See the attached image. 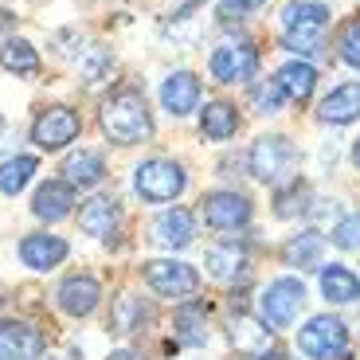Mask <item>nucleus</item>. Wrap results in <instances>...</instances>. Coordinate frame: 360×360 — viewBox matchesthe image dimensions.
Segmentation results:
<instances>
[{"label":"nucleus","mask_w":360,"mask_h":360,"mask_svg":"<svg viewBox=\"0 0 360 360\" xmlns=\"http://www.w3.org/2000/svg\"><path fill=\"white\" fill-rule=\"evenodd\" d=\"M200 102V79L192 71H172L161 86V106L169 110L172 117H184L192 114Z\"/></svg>","instance_id":"obj_11"},{"label":"nucleus","mask_w":360,"mask_h":360,"mask_svg":"<svg viewBox=\"0 0 360 360\" xmlns=\"http://www.w3.org/2000/svg\"><path fill=\"white\" fill-rule=\"evenodd\" d=\"M79 227L94 239L110 235L117 227V200L114 196H90L86 204L79 207Z\"/></svg>","instance_id":"obj_18"},{"label":"nucleus","mask_w":360,"mask_h":360,"mask_svg":"<svg viewBox=\"0 0 360 360\" xmlns=\"http://www.w3.org/2000/svg\"><path fill=\"white\" fill-rule=\"evenodd\" d=\"M71 204H75L71 184H67V180H47L44 188L36 192V200H32V212H36L39 219H47V224H55V219L71 216Z\"/></svg>","instance_id":"obj_16"},{"label":"nucleus","mask_w":360,"mask_h":360,"mask_svg":"<svg viewBox=\"0 0 360 360\" xmlns=\"http://www.w3.org/2000/svg\"><path fill=\"white\" fill-rule=\"evenodd\" d=\"M321 251H325V235L302 231V235H290V243L282 247V259H286V266L309 270V266L321 262Z\"/></svg>","instance_id":"obj_25"},{"label":"nucleus","mask_w":360,"mask_h":360,"mask_svg":"<svg viewBox=\"0 0 360 360\" xmlns=\"http://www.w3.org/2000/svg\"><path fill=\"white\" fill-rule=\"evenodd\" d=\"M352 165L360 169V137H356V145H352Z\"/></svg>","instance_id":"obj_37"},{"label":"nucleus","mask_w":360,"mask_h":360,"mask_svg":"<svg viewBox=\"0 0 360 360\" xmlns=\"http://www.w3.org/2000/svg\"><path fill=\"white\" fill-rule=\"evenodd\" d=\"M207 67H212V79L216 82H227V86L231 82H247L259 71V51L251 44H224L212 51Z\"/></svg>","instance_id":"obj_9"},{"label":"nucleus","mask_w":360,"mask_h":360,"mask_svg":"<svg viewBox=\"0 0 360 360\" xmlns=\"http://www.w3.org/2000/svg\"><path fill=\"white\" fill-rule=\"evenodd\" d=\"M235 129H239V114L231 102H207L200 114V134L212 141H227V137H235Z\"/></svg>","instance_id":"obj_23"},{"label":"nucleus","mask_w":360,"mask_h":360,"mask_svg":"<svg viewBox=\"0 0 360 360\" xmlns=\"http://www.w3.org/2000/svg\"><path fill=\"white\" fill-rule=\"evenodd\" d=\"M145 317H149V309L141 306V297L126 294V297H117L114 309H110V329L114 333H137Z\"/></svg>","instance_id":"obj_27"},{"label":"nucleus","mask_w":360,"mask_h":360,"mask_svg":"<svg viewBox=\"0 0 360 360\" xmlns=\"http://www.w3.org/2000/svg\"><path fill=\"white\" fill-rule=\"evenodd\" d=\"M110 360H145V356H137V352H129V349H122V352H114Z\"/></svg>","instance_id":"obj_36"},{"label":"nucleus","mask_w":360,"mask_h":360,"mask_svg":"<svg viewBox=\"0 0 360 360\" xmlns=\"http://www.w3.org/2000/svg\"><path fill=\"white\" fill-rule=\"evenodd\" d=\"M184 184H188L184 169L176 161H165V157H153V161L137 165V172H134L137 196L149 200V204H169V200H176L184 192Z\"/></svg>","instance_id":"obj_5"},{"label":"nucleus","mask_w":360,"mask_h":360,"mask_svg":"<svg viewBox=\"0 0 360 360\" xmlns=\"http://www.w3.org/2000/svg\"><path fill=\"white\" fill-rule=\"evenodd\" d=\"M341 251H360V212H352V216H345L341 224L333 227V235H329Z\"/></svg>","instance_id":"obj_32"},{"label":"nucleus","mask_w":360,"mask_h":360,"mask_svg":"<svg viewBox=\"0 0 360 360\" xmlns=\"http://www.w3.org/2000/svg\"><path fill=\"white\" fill-rule=\"evenodd\" d=\"M302 212H309V188L290 180L286 188H278V196H274V216L290 219V216H302Z\"/></svg>","instance_id":"obj_30"},{"label":"nucleus","mask_w":360,"mask_h":360,"mask_svg":"<svg viewBox=\"0 0 360 360\" xmlns=\"http://www.w3.org/2000/svg\"><path fill=\"white\" fill-rule=\"evenodd\" d=\"M192 235H196V219H192L188 207H169L153 224V239L161 247H188Z\"/></svg>","instance_id":"obj_15"},{"label":"nucleus","mask_w":360,"mask_h":360,"mask_svg":"<svg viewBox=\"0 0 360 360\" xmlns=\"http://www.w3.org/2000/svg\"><path fill=\"white\" fill-rule=\"evenodd\" d=\"M262 360H290V356H278V352H270V356H262Z\"/></svg>","instance_id":"obj_38"},{"label":"nucleus","mask_w":360,"mask_h":360,"mask_svg":"<svg viewBox=\"0 0 360 360\" xmlns=\"http://www.w3.org/2000/svg\"><path fill=\"white\" fill-rule=\"evenodd\" d=\"M0 67L12 75H27L32 79V75H39V55L27 39H4L0 44Z\"/></svg>","instance_id":"obj_26"},{"label":"nucleus","mask_w":360,"mask_h":360,"mask_svg":"<svg viewBox=\"0 0 360 360\" xmlns=\"http://www.w3.org/2000/svg\"><path fill=\"white\" fill-rule=\"evenodd\" d=\"M145 282H149L161 297H192L200 290L196 270H192L188 262H172V259L145 262Z\"/></svg>","instance_id":"obj_8"},{"label":"nucleus","mask_w":360,"mask_h":360,"mask_svg":"<svg viewBox=\"0 0 360 360\" xmlns=\"http://www.w3.org/2000/svg\"><path fill=\"white\" fill-rule=\"evenodd\" d=\"M247 161H251V176L262 180V184H286V180H294V165H297V149L290 137L282 134H266L259 137V141L251 145V153H247Z\"/></svg>","instance_id":"obj_3"},{"label":"nucleus","mask_w":360,"mask_h":360,"mask_svg":"<svg viewBox=\"0 0 360 360\" xmlns=\"http://www.w3.org/2000/svg\"><path fill=\"white\" fill-rule=\"evenodd\" d=\"M67 239H59V235H27L24 243H20V259L27 262L32 270H51L59 266V262L67 259Z\"/></svg>","instance_id":"obj_14"},{"label":"nucleus","mask_w":360,"mask_h":360,"mask_svg":"<svg viewBox=\"0 0 360 360\" xmlns=\"http://www.w3.org/2000/svg\"><path fill=\"white\" fill-rule=\"evenodd\" d=\"M176 337L180 345H204L207 333H204V306H184L176 314Z\"/></svg>","instance_id":"obj_31"},{"label":"nucleus","mask_w":360,"mask_h":360,"mask_svg":"<svg viewBox=\"0 0 360 360\" xmlns=\"http://www.w3.org/2000/svg\"><path fill=\"white\" fill-rule=\"evenodd\" d=\"M270 337H274V329H270L266 321H259V317H251V314H235L231 317V345L239 352H247V356L266 352Z\"/></svg>","instance_id":"obj_17"},{"label":"nucleus","mask_w":360,"mask_h":360,"mask_svg":"<svg viewBox=\"0 0 360 360\" xmlns=\"http://www.w3.org/2000/svg\"><path fill=\"white\" fill-rule=\"evenodd\" d=\"M44 349V337L36 329H27L20 321H0V360H16V356H32Z\"/></svg>","instance_id":"obj_21"},{"label":"nucleus","mask_w":360,"mask_h":360,"mask_svg":"<svg viewBox=\"0 0 360 360\" xmlns=\"http://www.w3.org/2000/svg\"><path fill=\"white\" fill-rule=\"evenodd\" d=\"M302 302H306V286H302V282L297 278H274L266 286V294H262V321H266L270 329H286V325H294Z\"/></svg>","instance_id":"obj_6"},{"label":"nucleus","mask_w":360,"mask_h":360,"mask_svg":"<svg viewBox=\"0 0 360 360\" xmlns=\"http://www.w3.org/2000/svg\"><path fill=\"white\" fill-rule=\"evenodd\" d=\"M297 349L306 352L309 360H341L349 352V325L341 317H309L306 329L297 333Z\"/></svg>","instance_id":"obj_4"},{"label":"nucleus","mask_w":360,"mask_h":360,"mask_svg":"<svg viewBox=\"0 0 360 360\" xmlns=\"http://www.w3.org/2000/svg\"><path fill=\"white\" fill-rule=\"evenodd\" d=\"M12 24H16V16H12V12H4V8H0V44H4V32H8Z\"/></svg>","instance_id":"obj_34"},{"label":"nucleus","mask_w":360,"mask_h":360,"mask_svg":"<svg viewBox=\"0 0 360 360\" xmlns=\"http://www.w3.org/2000/svg\"><path fill=\"white\" fill-rule=\"evenodd\" d=\"M102 176H106V165H102V157L94 149H79V153H71L63 161V180L71 188H94Z\"/></svg>","instance_id":"obj_20"},{"label":"nucleus","mask_w":360,"mask_h":360,"mask_svg":"<svg viewBox=\"0 0 360 360\" xmlns=\"http://www.w3.org/2000/svg\"><path fill=\"white\" fill-rule=\"evenodd\" d=\"M282 47L297 59H317L325 51V27H329V8L317 0H294L282 8Z\"/></svg>","instance_id":"obj_1"},{"label":"nucleus","mask_w":360,"mask_h":360,"mask_svg":"<svg viewBox=\"0 0 360 360\" xmlns=\"http://www.w3.org/2000/svg\"><path fill=\"white\" fill-rule=\"evenodd\" d=\"M321 294L333 306H352V302H360V278L341 262H329L321 270Z\"/></svg>","instance_id":"obj_19"},{"label":"nucleus","mask_w":360,"mask_h":360,"mask_svg":"<svg viewBox=\"0 0 360 360\" xmlns=\"http://www.w3.org/2000/svg\"><path fill=\"white\" fill-rule=\"evenodd\" d=\"M36 169H39L36 157H12V161H4L0 165V192H4V196H16L27 180H32Z\"/></svg>","instance_id":"obj_29"},{"label":"nucleus","mask_w":360,"mask_h":360,"mask_svg":"<svg viewBox=\"0 0 360 360\" xmlns=\"http://www.w3.org/2000/svg\"><path fill=\"white\" fill-rule=\"evenodd\" d=\"M337 47H341V59H345V63L360 71V20H349V24L341 27V39H337Z\"/></svg>","instance_id":"obj_33"},{"label":"nucleus","mask_w":360,"mask_h":360,"mask_svg":"<svg viewBox=\"0 0 360 360\" xmlns=\"http://www.w3.org/2000/svg\"><path fill=\"white\" fill-rule=\"evenodd\" d=\"M321 122H329V126H349V122H356L360 117V82H345V86L329 90L321 98Z\"/></svg>","instance_id":"obj_12"},{"label":"nucleus","mask_w":360,"mask_h":360,"mask_svg":"<svg viewBox=\"0 0 360 360\" xmlns=\"http://www.w3.org/2000/svg\"><path fill=\"white\" fill-rule=\"evenodd\" d=\"M204 224L216 231H235L251 224V200L243 192H212L204 196Z\"/></svg>","instance_id":"obj_10"},{"label":"nucleus","mask_w":360,"mask_h":360,"mask_svg":"<svg viewBox=\"0 0 360 360\" xmlns=\"http://www.w3.org/2000/svg\"><path fill=\"white\" fill-rule=\"evenodd\" d=\"M235 4H239V8H243V12H251V8H262L266 0H235Z\"/></svg>","instance_id":"obj_35"},{"label":"nucleus","mask_w":360,"mask_h":360,"mask_svg":"<svg viewBox=\"0 0 360 360\" xmlns=\"http://www.w3.org/2000/svg\"><path fill=\"white\" fill-rule=\"evenodd\" d=\"M251 106L255 114H282V106H286V90H282L278 79H259L251 86Z\"/></svg>","instance_id":"obj_28"},{"label":"nucleus","mask_w":360,"mask_h":360,"mask_svg":"<svg viewBox=\"0 0 360 360\" xmlns=\"http://www.w3.org/2000/svg\"><path fill=\"white\" fill-rule=\"evenodd\" d=\"M79 129H82V117L75 114L71 106H51L32 122V141H36L39 149H47V153H55V149H63L67 141H75Z\"/></svg>","instance_id":"obj_7"},{"label":"nucleus","mask_w":360,"mask_h":360,"mask_svg":"<svg viewBox=\"0 0 360 360\" xmlns=\"http://www.w3.org/2000/svg\"><path fill=\"white\" fill-rule=\"evenodd\" d=\"M274 79L282 82L286 98H294L297 106H302V102H309V98H314V90H317V71L306 63V59H290V63L282 67Z\"/></svg>","instance_id":"obj_22"},{"label":"nucleus","mask_w":360,"mask_h":360,"mask_svg":"<svg viewBox=\"0 0 360 360\" xmlns=\"http://www.w3.org/2000/svg\"><path fill=\"white\" fill-rule=\"evenodd\" d=\"M98 297H102V290L90 274H71V278L59 286V306L71 317H86L90 309L98 306Z\"/></svg>","instance_id":"obj_13"},{"label":"nucleus","mask_w":360,"mask_h":360,"mask_svg":"<svg viewBox=\"0 0 360 360\" xmlns=\"http://www.w3.org/2000/svg\"><path fill=\"white\" fill-rule=\"evenodd\" d=\"M247 270V251L243 247H235L231 243H216V247H207V274L219 282H231L235 274H243Z\"/></svg>","instance_id":"obj_24"},{"label":"nucleus","mask_w":360,"mask_h":360,"mask_svg":"<svg viewBox=\"0 0 360 360\" xmlns=\"http://www.w3.org/2000/svg\"><path fill=\"white\" fill-rule=\"evenodd\" d=\"M102 129H106L110 141L117 145H137L145 137H153V117H149V106L137 90H117L102 102Z\"/></svg>","instance_id":"obj_2"}]
</instances>
